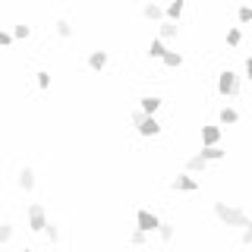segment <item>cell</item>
<instances>
[{
    "mask_svg": "<svg viewBox=\"0 0 252 252\" xmlns=\"http://www.w3.org/2000/svg\"><path fill=\"white\" fill-rule=\"evenodd\" d=\"M19 186L26 189V192H32V189H35V170H32V167H22V170H19Z\"/></svg>",
    "mask_w": 252,
    "mask_h": 252,
    "instance_id": "8fae6325",
    "label": "cell"
},
{
    "mask_svg": "<svg viewBox=\"0 0 252 252\" xmlns=\"http://www.w3.org/2000/svg\"><path fill=\"white\" fill-rule=\"evenodd\" d=\"M13 240V224H0V243H10Z\"/></svg>",
    "mask_w": 252,
    "mask_h": 252,
    "instance_id": "603a6c76",
    "label": "cell"
},
{
    "mask_svg": "<svg viewBox=\"0 0 252 252\" xmlns=\"http://www.w3.org/2000/svg\"><path fill=\"white\" fill-rule=\"evenodd\" d=\"M158 132H161V123H158L155 117H148V120L139 126V136H145V139H148V136H158Z\"/></svg>",
    "mask_w": 252,
    "mask_h": 252,
    "instance_id": "7c38bea8",
    "label": "cell"
},
{
    "mask_svg": "<svg viewBox=\"0 0 252 252\" xmlns=\"http://www.w3.org/2000/svg\"><path fill=\"white\" fill-rule=\"evenodd\" d=\"M161 63L167 69H180V66H183V54H180V51H167V57H164Z\"/></svg>",
    "mask_w": 252,
    "mask_h": 252,
    "instance_id": "2e32d148",
    "label": "cell"
},
{
    "mask_svg": "<svg viewBox=\"0 0 252 252\" xmlns=\"http://www.w3.org/2000/svg\"><path fill=\"white\" fill-rule=\"evenodd\" d=\"M44 233H47V240H51V243H57V240H60V230H57L54 224H47V230H44Z\"/></svg>",
    "mask_w": 252,
    "mask_h": 252,
    "instance_id": "83f0119b",
    "label": "cell"
},
{
    "mask_svg": "<svg viewBox=\"0 0 252 252\" xmlns=\"http://www.w3.org/2000/svg\"><path fill=\"white\" fill-rule=\"evenodd\" d=\"M170 189L173 192H195V189H199V180L189 177V173H177V177L170 180Z\"/></svg>",
    "mask_w": 252,
    "mask_h": 252,
    "instance_id": "277c9868",
    "label": "cell"
},
{
    "mask_svg": "<svg viewBox=\"0 0 252 252\" xmlns=\"http://www.w3.org/2000/svg\"><path fill=\"white\" fill-rule=\"evenodd\" d=\"M104 66H107V51H92V54H89V69L101 73Z\"/></svg>",
    "mask_w": 252,
    "mask_h": 252,
    "instance_id": "ba28073f",
    "label": "cell"
},
{
    "mask_svg": "<svg viewBox=\"0 0 252 252\" xmlns=\"http://www.w3.org/2000/svg\"><path fill=\"white\" fill-rule=\"evenodd\" d=\"M142 16H145V19H155V22H164V19H167V6L145 3V6H142Z\"/></svg>",
    "mask_w": 252,
    "mask_h": 252,
    "instance_id": "8992f818",
    "label": "cell"
},
{
    "mask_svg": "<svg viewBox=\"0 0 252 252\" xmlns=\"http://www.w3.org/2000/svg\"><path fill=\"white\" fill-rule=\"evenodd\" d=\"M215 218L224 227H240V230H246V227L252 224L246 211H243V208H233V205H227V202H215Z\"/></svg>",
    "mask_w": 252,
    "mask_h": 252,
    "instance_id": "6da1fadb",
    "label": "cell"
},
{
    "mask_svg": "<svg viewBox=\"0 0 252 252\" xmlns=\"http://www.w3.org/2000/svg\"><path fill=\"white\" fill-rule=\"evenodd\" d=\"M158 107H161V98H158V94H145V98H142V110H145L148 117H155Z\"/></svg>",
    "mask_w": 252,
    "mask_h": 252,
    "instance_id": "4fadbf2b",
    "label": "cell"
},
{
    "mask_svg": "<svg viewBox=\"0 0 252 252\" xmlns=\"http://www.w3.org/2000/svg\"><path fill=\"white\" fill-rule=\"evenodd\" d=\"M236 19H240V22H252V10H249V6H240V10H236Z\"/></svg>",
    "mask_w": 252,
    "mask_h": 252,
    "instance_id": "d4e9b609",
    "label": "cell"
},
{
    "mask_svg": "<svg viewBox=\"0 0 252 252\" xmlns=\"http://www.w3.org/2000/svg\"><path fill=\"white\" fill-rule=\"evenodd\" d=\"M240 240H243V246H252V224L246 227V230H243V236H240Z\"/></svg>",
    "mask_w": 252,
    "mask_h": 252,
    "instance_id": "f1b7e54d",
    "label": "cell"
},
{
    "mask_svg": "<svg viewBox=\"0 0 252 252\" xmlns=\"http://www.w3.org/2000/svg\"><path fill=\"white\" fill-rule=\"evenodd\" d=\"M233 123H240V110H236V107H224V110H220V126H233Z\"/></svg>",
    "mask_w": 252,
    "mask_h": 252,
    "instance_id": "5bb4252c",
    "label": "cell"
},
{
    "mask_svg": "<svg viewBox=\"0 0 252 252\" xmlns=\"http://www.w3.org/2000/svg\"><path fill=\"white\" fill-rule=\"evenodd\" d=\"M218 94H224V98H236L240 94V79H236L233 69L218 73Z\"/></svg>",
    "mask_w": 252,
    "mask_h": 252,
    "instance_id": "7a4b0ae2",
    "label": "cell"
},
{
    "mask_svg": "<svg viewBox=\"0 0 252 252\" xmlns=\"http://www.w3.org/2000/svg\"><path fill=\"white\" fill-rule=\"evenodd\" d=\"M158 227H161V218H158L155 211L142 208L139 215H136V230H142V233H158Z\"/></svg>",
    "mask_w": 252,
    "mask_h": 252,
    "instance_id": "3957f363",
    "label": "cell"
},
{
    "mask_svg": "<svg viewBox=\"0 0 252 252\" xmlns=\"http://www.w3.org/2000/svg\"><path fill=\"white\" fill-rule=\"evenodd\" d=\"M129 120H132V123H136V129H139V126H142V123H145V120H148V114H145V110H142V107H139V110H132V117H129Z\"/></svg>",
    "mask_w": 252,
    "mask_h": 252,
    "instance_id": "cb8c5ba5",
    "label": "cell"
},
{
    "mask_svg": "<svg viewBox=\"0 0 252 252\" xmlns=\"http://www.w3.org/2000/svg\"><path fill=\"white\" fill-rule=\"evenodd\" d=\"M57 35H60V38H69V35H73V26H69V19H57Z\"/></svg>",
    "mask_w": 252,
    "mask_h": 252,
    "instance_id": "44dd1931",
    "label": "cell"
},
{
    "mask_svg": "<svg viewBox=\"0 0 252 252\" xmlns=\"http://www.w3.org/2000/svg\"><path fill=\"white\" fill-rule=\"evenodd\" d=\"M183 10H186V3H183V0H173V3L167 6V22H177L180 16H183Z\"/></svg>",
    "mask_w": 252,
    "mask_h": 252,
    "instance_id": "ac0fdd59",
    "label": "cell"
},
{
    "mask_svg": "<svg viewBox=\"0 0 252 252\" xmlns=\"http://www.w3.org/2000/svg\"><path fill=\"white\" fill-rule=\"evenodd\" d=\"M158 32H161V41H164V38H177V35H180V26H177V22H167V19H164L161 26H158Z\"/></svg>",
    "mask_w": 252,
    "mask_h": 252,
    "instance_id": "9a60e30c",
    "label": "cell"
},
{
    "mask_svg": "<svg viewBox=\"0 0 252 252\" xmlns=\"http://www.w3.org/2000/svg\"><path fill=\"white\" fill-rule=\"evenodd\" d=\"M145 243H148V233H142V230L129 233V246H145Z\"/></svg>",
    "mask_w": 252,
    "mask_h": 252,
    "instance_id": "ffe728a7",
    "label": "cell"
},
{
    "mask_svg": "<svg viewBox=\"0 0 252 252\" xmlns=\"http://www.w3.org/2000/svg\"><path fill=\"white\" fill-rule=\"evenodd\" d=\"M224 41H227V47H236V44L243 41V32L236 29V26H230V32H227V38H224Z\"/></svg>",
    "mask_w": 252,
    "mask_h": 252,
    "instance_id": "d6986e66",
    "label": "cell"
},
{
    "mask_svg": "<svg viewBox=\"0 0 252 252\" xmlns=\"http://www.w3.org/2000/svg\"><path fill=\"white\" fill-rule=\"evenodd\" d=\"M22 252H32V249H22Z\"/></svg>",
    "mask_w": 252,
    "mask_h": 252,
    "instance_id": "1f68e13d",
    "label": "cell"
},
{
    "mask_svg": "<svg viewBox=\"0 0 252 252\" xmlns=\"http://www.w3.org/2000/svg\"><path fill=\"white\" fill-rule=\"evenodd\" d=\"M148 54H152V57H158V60L167 57V47H164L161 38H152V44H148Z\"/></svg>",
    "mask_w": 252,
    "mask_h": 252,
    "instance_id": "e0dca14e",
    "label": "cell"
},
{
    "mask_svg": "<svg viewBox=\"0 0 252 252\" xmlns=\"http://www.w3.org/2000/svg\"><path fill=\"white\" fill-rule=\"evenodd\" d=\"M158 236H161V243H170L173 240V227L170 224H161V227H158Z\"/></svg>",
    "mask_w": 252,
    "mask_h": 252,
    "instance_id": "7402d4cb",
    "label": "cell"
},
{
    "mask_svg": "<svg viewBox=\"0 0 252 252\" xmlns=\"http://www.w3.org/2000/svg\"><path fill=\"white\" fill-rule=\"evenodd\" d=\"M13 41H16V38L10 35V32H3V29H0V47H10Z\"/></svg>",
    "mask_w": 252,
    "mask_h": 252,
    "instance_id": "4316f807",
    "label": "cell"
},
{
    "mask_svg": "<svg viewBox=\"0 0 252 252\" xmlns=\"http://www.w3.org/2000/svg\"><path fill=\"white\" fill-rule=\"evenodd\" d=\"M246 79H252V54L246 57Z\"/></svg>",
    "mask_w": 252,
    "mask_h": 252,
    "instance_id": "4dcf8cb0",
    "label": "cell"
},
{
    "mask_svg": "<svg viewBox=\"0 0 252 252\" xmlns=\"http://www.w3.org/2000/svg\"><path fill=\"white\" fill-rule=\"evenodd\" d=\"M29 230H47V215L41 205H29Z\"/></svg>",
    "mask_w": 252,
    "mask_h": 252,
    "instance_id": "5b68a950",
    "label": "cell"
},
{
    "mask_svg": "<svg viewBox=\"0 0 252 252\" xmlns=\"http://www.w3.org/2000/svg\"><path fill=\"white\" fill-rule=\"evenodd\" d=\"M35 76H38V85H41V89L51 85V73H47V69H41V73H35Z\"/></svg>",
    "mask_w": 252,
    "mask_h": 252,
    "instance_id": "484cf974",
    "label": "cell"
},
{
    "mask_svg": "<svg viewBox=\"0 0 252 252\" xmlns=\"http://www.w3.org/2000/svg\"><path fill=\"white\" fill-rule=\"evenodd\" d=\"M220 142V126H202V145L211 148Z\"/></svg>",
    "mask_w": 252,
    "mask_h": 252,
    "instance_id": "52a82bcc",
    "label": "cell"
},
{
    "mask_svg": "<svg viewBox=\"0 0 252 252\" xmlns=\"http://www.w3.org/2000/svg\"><path fill=\"white\" fill-rule=\"evenodd\" d=\"M13 38H29V26H16L13 29Z\"/></svg>",
    "mask_w": 252,
    "mask_h": 252,
    "instance_id": "f546056e",
    "label": "cell"
},
{
    "mask_svg": "<svg viewBox=\"0 0 252 252\" xmlns=\"http://www.w3.org/2000/svg\"><path fill=\"white\" fill-rule=\"evenodd\" d=\"M205 167H208V161H205L202 155H192V158H186V173H202Z\"/></svg>",
    "mask_w": 252,
    "mask_h": 252,
    "instance_id": "30bf717a",
    "label": "cell"
},
{
    "mask_svg": "<svg viewBox=\"0 0 252 252\" xmlns=\"http://www.w3.org/2000/svg\"><path fill=\"white\" fill-rule=\"evenodd\" d=\"M199 155H202L208 164H211V161H224V158H227V152H224L220 145H211V148H205V145H202V152H199Z\"/></svg>",
    "mask_w": 252,
    "mask_h": 252,
    "instance_id": "9c48e42d",
    "label": "cell"
}]
</instances>
